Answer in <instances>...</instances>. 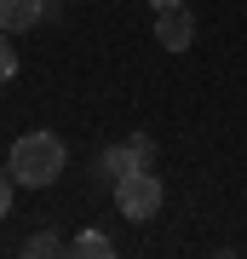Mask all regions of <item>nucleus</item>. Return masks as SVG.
<instances>
[{"label": "nucleus", "mask_w": 247, "mask_h": 259, "mask_svg": "<svg viewBox=\"0 0 247 259\" xmlns=\"http://www.w3.org/2000/svg\"><path fill=\"white\" fill-rule=\"evenodd\" d=\"M69 253H75V259H110V253H115V242L104 236V231H81V236L69 242Z\"/></svg>", "instance_id": "nucleus-6"}, {"label": "nucleus", "mask_w": 247, "mask_h": 259, "mask_svg": "<svg viewBox=\"0 0 247 259\" xmlns=\"http://www.w3.org/2000/svg\"><path fill=\"white\" fill-rule=\"evenodd\" d=\"M12 190H18V179H12V167H0V219L12 213Z\"/></svg>", "instance_id": "nucleus-8"}, {"label": "nucleus", "mask_w": 247, "mask_h": 259, "mask_svg": "<svg viewBox=\"0 0 247 259\" xmlns=\"http://www.w3.org/2000/svg\"><path fill=\"white\" fill-rule=\"evenodd\" d=\"M138 167H156V139H150V133H132L127 144H110V150L98 156L104 185H121L127 173H138Z\"/></svg>", "instance_id": "nucleus-3"}, {"label": "nucleus", "mask_w": 247, "mask_h": 259, "mask_svg": "<svg viewBox=\"0 0 247 259\" xmlns=\"http://www.w3.org/2000/svg\"><path fill=\"white\" fill-rule=\"evenodd\" d=\"M23 253H29V259H52V253H69V248H64V236L40 231V236H29V242H23Z\"/></svg>", "instance_id": "nucleus-7"}, {"label": "nucleus", "mask_w": 247, "mask_h": 259, "mask_svg": "<svg viewBox=\"0 0 247 259\" xmlns=\"http://www.w3.org/2000/svg\"><path fill=\"white\" fill-rule=\"evenodd\" d=\"M115 213L121 219H156L161 213V179H156V167H138V173H127L115 185Z\"/></svg>", "instance_id": "nucleus-2"}, {"label": "nucleus", "mask_w": 247, "mask_h": 259, "mask_svg": "<svg viewBox=\"0 0 247 259\" xmlns=\"http://www.w3.org/2000/svg\"><path fill=\"white\" fill-rule=\"evenodd\" d=\"M64 161H69V150H64L58 133H23V139L12 144V156H6L12 179H18L23 190H46L58 173H64Z\"/></svg>", "instance_id": "nucleus-1"}, {"label": "nucleus", "mask_w": 247, "mask_h": 259, "mask_svg": "<svg viewBox=\"0 0 247 259\" xmlns=\"http://www.w3.org/2000/svg\"><path fill=\"white\" fill-rule=\"evenodd\" d=\"M46 12H52V0H0V29H6V35H23V29H35Z\"/></svg>", "instance_id": "nucleus-5"}, {"label": "nucleus", "mask_w": 247, "mask_h": 259, "mask_svg": "<svg viewBox=\"0 0 247 259\" xmlns=\"http://www.w3.org/2000/svg\"><path fill=\"white\" fill-rule=\"evenodd\" d=\"M150 6H156V12H161V6H178V0H150Z\"/></svg>", "instance_id": "nucleus-10"}, {"label": "nucleus", "mask_w": 247, "mask_h": 259, "mask_svg": "<svg viewBox=\"0 0 247 259\" xmlns=\"http://www.w3.org/2000/svg\"><path fill=\"white\" fill-rule=\"evenodd\" d=\"M190 40H195L190 6H184V0H178V6H161V12H156V47H161V52H184Z\"/></svg>", "instance_id": "nucleus-4"}, {"label": "nucleus", "mask_w": 247, "mask_h": 259, "mask_svg": "<svg viewBox=\"0 0 247 259\" xmlns=\"http://www.w3.org/2000/svg\"><path fill=\"white\" fill-rule=\"evenodd\" d=\"M12 69H18V52L6 47V29H0V75H12Z\"/></svg>", "instance_id": "nucleus-9"}]
</instances>
